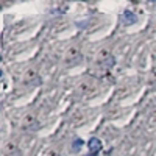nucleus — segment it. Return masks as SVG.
<instances>
[{
	"mask_svg": "<svg viewBox=\"0 0 156 156\" xmlns=\"http://www.w3.org/2000/svg\"><path fill=\"white\" fill-rule=\"evenodd\" d=\"M137 22V16L134 14L133 11H129V9H125L123 11V14H122V23L125 25V27H128V25H133Z\"/></svg>",
	"mask_w": 156,
	"mask_h": 156,
	"instance_id": "f257e3e1",
	"label": "nucleus"
},
{
	"mask_svg": "<svg viewBox=\"0 0 156 156\" xmlns=\"http://www.w3.org/2000/svg\"><path fill=\"white\" fill-rule=\"evenodd\" d=\"M87 148H89L90 153H98V151L101 150V142H100V139H97V137L89 139V142H87Z\"/></svg>",
	"mask_w": 156,
	"mask_h": 156,
	"instance_id": "f03ea898",
	"label": "nucleus"
},
{
	"mask_svg": "<svg viewBox=\"0 0 156 156\" xmlns=\"http://www.w3.org/2000/svg\"><path fill=\"white\" fill-rule=\"evenodd\" d=\"M75 142H76V144H73V147H75V148H76V150H78V148H80V147H81V144H83V142H81V140H80V139H76V140H75Z\"/></svg>",
	"mask_w": 156,
	"mask_h": 156,
	"instance_id": "7ed1b4c3",
	"label": "nucleus"
}]
</instances>
